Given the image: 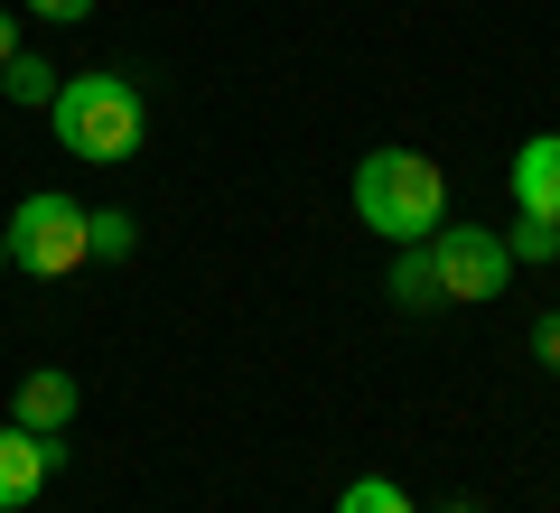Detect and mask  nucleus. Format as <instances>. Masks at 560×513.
<instances>
[{
	"mask_svg": "<svg viewBox=\"0 0 560 513\" xmlns=\"http://www.w3.org/2000/svg\"><path fill=\"white\" fill-rule=\"evenodd\" d=\"M355 224L383 243H430L448 224V168L430 150H364L355 159Z\"/></svg>",
	"mask_w": 560,
	"mask_h": 513,
	"instance_id": "obj_1",
	"label": "nucleus"
},
{
	"mask_svg": "<svg viewBox=\"0 0 560 513\" xmlns=\"http://www.w3.org/2000/svg\"><path fill=\"white\" fill-rule=\"evenodd\" d=\"M47 121H57V150L94 159V168H121L150 140V103H140L131 75H66L57 103H47Z\"/></svg>",
	"mask_w": 560,
	"mask_h": 513,
	"instance_id": "obj_2",
	"label": "nucleus"
},
{
	"mask_svg": "<svg viewBox=\"0 0 560 513\" xmlns=\"http://www.w3.org/2000/svg\"><path fill=\"white\" fill-rule=\"evenodd\" d=\"M84 215H94V206L57 197V187L20 197V215L0 224V243H10V271H28V280H75L84 261H94V243H84Z\"/></svg>",
	"mask_w": 560,
	"mask_h": 513,
	"instance_id": "obj_3",
	"label": "nucleus"
},
{
	"mask_svg": "<svg viewBox=\"0 0 560 513\" xmlns=\"http://www.w3.org/2000/svg\"><path fill=\"white\" fill-rule=\"evenodd\" d=\"M420 261H430L440 308H486V299H504V280H514V253H504V234H486V224H440V234L420 243Z\"/></svg>",
	"mask_w": 560,
	"mask_h": 513,
	"instance_id": "obj_4",
	"label": "nucleus"
},
{
	"mask_svg": "<svg viewBox=\"0 0 560 513\" xmlns=\"http://www.w3.org/2000/svg\"><path fill=\"white\" fill-rule=\"evenodd\" d=\"M57 476V439L20 430V420H0V513H28Z\"/></svg>",
	"mask_w": 560,
	"mask_h": 513,
	"instance_id": "obj_5",
	"label": "nucleus"
},
{
	"mask_svg": "<svg viewBox=\"0 0 560 513\" xmlns=\"http://www.w3.org/2000/svg\"><path fill=\"white\" fill-rule=\"evenodd\" d=\"M504 187H514V215L560 224V131H533V140H523L514 168H504Z\"/></svg>",
	"mask_w": 560,
	"mask_h": 513,
	"instance_id": "obj_6",
	"label": "nucleus"
},
{
	"mask_svg": "<svg viewBox=\"0 0 560 513\" xmlns=\"http://www.w3.org/2000/svg\"><path fill=\"white\" fill-rule=\"evenodd\" d=\"M10 420L38 439H66V420H75V374H57V364H38V374H20V393H10Z\"/></svg>",
	"mask_w": 560,
	"mask_h": 513,
	"instance_id": "obj_7",
	"label": "nucleus"
},
{
	"mask_svg": "<svg viewBox=\"0 0 560 513\" xmlns=\"http://www.w3.org/2000/svg\"><path fill=\"white\" fill-rule=\"evenodd\" d=\"M57 66H47V57H28V47H20V57H10V66H0V94H10V103H20V113H47V103H57Z\"/></svg>",
	"mask_w": 560,
	"mask_h": 513,
	"instance_id": "obj_8",
	"label": "nucleus"
},
{
	"mask_svg": "<svg viewBox=\"0 0 560 513\" xmlns=\"http://www.w3.org/2000/svg\"><path fill=\"white\" fill-rule=\"evenodd\" d=\"M383 299H393V308H440V290H430V261H420V243H393V280H383Z\"/></svg>",
	"mask_w": 560,
	"mask_h": 513,
	"instance_id": "obj_9",
	"label": "nucleus"
},
{
	"mask_svg": "<svg viewBox=\"0 0 560 513\" xmlns=\"http://www.w3.org/2000/svg\"><path fill=\"white\" fill-rule=\"evenodd\" d=\"M84 243H94V261H131L140 253V224L121 215V206H103V215H84Z\"/></svg>",
	"mask_w": 560,
	"mask_h": 513,
	"instance_id": "obj_10",
	"label": "nucleus"
},
{
	"mask_svg": "<svg viewBox=\"0 0 560 513\" xmlns=\"http://www.w3.org/2000/svg\"><path fill=\"white\" fill-rule=\"evenodd\" d=\"M337 513H420V504L393 486V476H355V486L337 494Z\"/></svg>",
	"mask_w": 560,
	"mask_h": 513,
	"instance_id": "obj_11",
	"label": "nucleus"
},
{
	"mask_svg": "<svg viewBox=\"0 0 560 513\" xmlns=\"http://www.w3.org/2000/svg\"><path fill=\"white\" fill-rule=\"evenodd\" d=\"M504 253H514V261H533V271H551V261H560V224H541V215H523L514 234H504Z\"/></svg>",
	"mask_w": 560,
	"mask_h": 513,
	"instance_id": "obj_12",
	"label": "nucleus"
},
{
	"mask_svg": "<svg viewBox=\"0 0 560 513\" xmlns=\"http://www.w3.org/2000/svg\"><path fill=\"white\" fill-rule=\"evenodd\" d=\"M533 355L560 374V308H541V327H533Z\"/></svg>",
	"mask_w": 560,
	"mask_h": 513,
	"instance_id": "obj_13",
	"label": "nucleus"
},
{
	"mask_svg": "<svg viewBox=\"0 0 560 513\" xmlns=\"http://www.w3.org/2000/svg\"><path fill=\"white\" fill-rule=\"evenodd\" d=\"M20 10H38V20H57V28H75L84 10H94V0H20Z\"/></svg>",
	"mask_w": 560,
	"mask_h": 513,
	"instance_id": "obj_14",
	"label": "nucleus"
},
{
	"mask_svg": "<svg viewBox=\"0 0 560 513\" xmlns=\"http://www.w3.org/2000/svg\"><path fill=\"white\" fill-rule=\"evenodd\" d=\"M20 57V20H10V10H0V66Z\"/></svg>",
	"mask_w": 560,
	"mask_h": 513,
	"instance_id": "obj_15",
	"label": "nucleus"
},
{
	"mask_svg": "<svg viewBox=\"0 0 560 513\" xmlns=\"http://www.w3.org/2000/svg\"><path fill=\"white\" fill-rule=\"evenodd\" d=\"M440 513H486V504H467V494H458V504H440Z\"/></svg>",
	"mask_w": 560,
	"mask_h": 513,
	"instance_id": "obj_16",
	"label": "nucleus"
},
{
	"mask_svg": "<svg viewBox=\"0 0 560 513\" xmlns=\"http://www.w3.org/2000/svg\"><path fill=\"white\" fill-rule=\"evenodd\" d=\"M0 271H10V243H0Z\"/></svg>",
	"mask_w": 560,
	"mask_h": 513,
	"instance_id": "obj_17",
	"label": "nucleus"
}]
</instances>
